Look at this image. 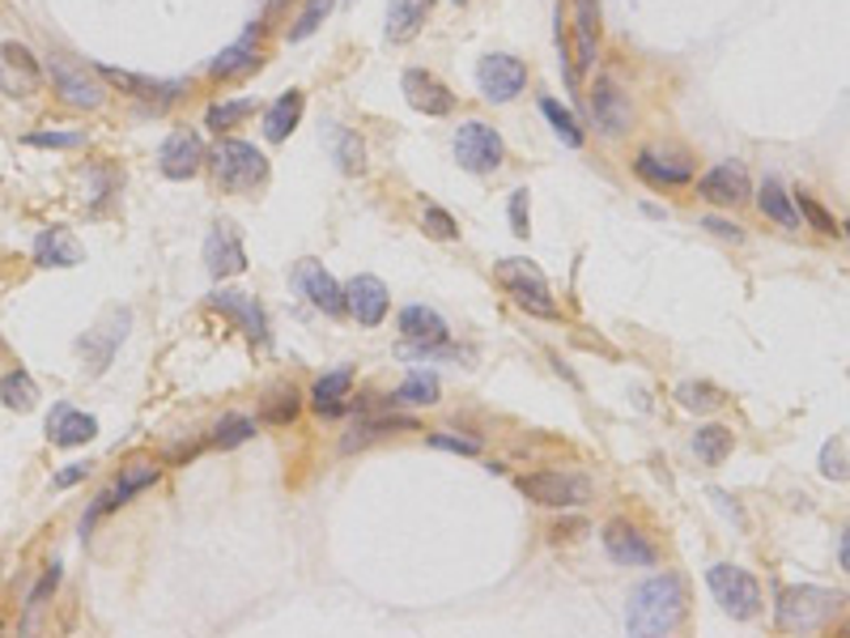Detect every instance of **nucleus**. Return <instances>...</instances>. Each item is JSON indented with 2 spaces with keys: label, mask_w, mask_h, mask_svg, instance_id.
<instances>
[{
  "label": "nucleus",
  "mask_w": 850,
  "mask_h": 638,
  "mask_svg": "<svg viewBox=\"0 0 850 638\" xmlns=\"http://www.w3.org/2000/svg\"><path fill=\"white\" fill-rule=\"evenodd\" d=\"M387 306H391V294L387 285L375 273H361L345 285V311L354 315L361 328H379L387 320Z\"/></svg>",
  "instance_id": "obj_19"
},
{
  "label": "nucleus",
  "mask_w": 850,
  "mask_h": 638,
  "mask_svg": "<svg viewBox=\"0 0 850 638\" xmlns=\"http://www.w3.org/2000/svg\"><path fill=\"white\" fill-rule=\"evenodd\" d=\"M294 285L306 303L324 315H345V285L332 278L319 260H298L294 269Z\"/></svg>",
  "instance_id": "obj_17"
},
{
  "label": "nucleus",
  "mask_w": 850,
  "mask_h": 638,
  "mask_svg": "<svg viewBox=\"0 0 850 638\" xmlns=\"http://www.w3.org/2000/svg\"><path fill=\"white\" fill-rule=\"evenodd\" d=\"M575 39H578V77L596 64V39H600V9L596 0H575Z\"/></svg>",
  "instance_id": "obj_31"
},
{
  "label": "nucleus",
  "mask_w": 850,
  "mask_h": 638,
  "mask_svg": "<svg viewBox=\"0 0 850 638\" xmlns=\"http://www.w3.org/2000/svg\"><path fill=\"white\" fill-rule=\"evenodd\" d=\"M838 557H842V571H850V527L842 532V545H838Z\"/></svg>",
  "instance_id": "obj_53"
},
{
  "label": "nucleus",
  "mask_w": 850,
  "mask_h": 638,
  "mask_svg": "<svg viewBox=\"0 0 850 638\" xmlns=\"http://www.w3.org/2000/svg\"><path fill=\"white\" fill-rule=\"evenodd\" d=\"M158 472H162V469H158L154 460H128V464L119 469V477H115V485H111L107 494L94 502V506H90V515H85L82 532H90L98 515H107V511H115V506H124V502L137 499L140 490H149V485L158 481Z\"/></svg>",
  "instance_id": "obj_14"
},
{
  "label": "nucleus",
  "mask_w": 850,
  "mask_h": 638,
  "mask_svg": "<svg viewBox=\"0 0 850 638\" xmlns=\"http://www.w3.org/2000/svg\"><path fill=\"white\" fill-rule=\"evenodd\" d=\"M27 145H39V149H77V145H85V133H30Z\"/></svg>",
  "instance_id": "obj_49"
},
{
  "label": "nucleus",
  "mask_w": 850,
  "mask_h": 638,
  "mask_svg": "<svg viewBox=\"0 0 850 638\" xmlns=\"http://www.w3.org/2000/svg\"><path fill=\"white\" fill-rule=\"evenodd\" d=\"M82 260H85L82 243H77L69 230H60V226L43 230V234L34 239V264H43V269H77Z\"/></svg>",
  "instance_id": "obj_27"
},
{
  "label": "nucleus",
  "mask_w": 850,
  "mask_h": 638,
  "mask_svg": "<svg viewBox=\"0 0 850 638\" xmlns=\"http://www.w3.org/2000/svg\"><path fill=\"white\" fill-rule=\"evenodd\" d=\"M209 306L221 311V315H230V320H234V324H239L251 341H269V320H264V311H260V303H255V294L218 285V290L209 294Z\"/></svg>",
  "instance_id": "obj_21"
},
{
  "label": "nucleus",
  "mask_w": 850,
  "mask_h": 638,
  "mask_svg": "<svg viewBox=\"0 0 850 638\" xmlns=\"http://www.w3.org/2000/svg\"><path fill=\"white\" fill-rule=\"evenodd\" d=\"M748 192H753V184H748V170L741 163H718L697 179V196L711 205H723V209L748 200Z\"/></svg>",
  "instance_id": "obj_20"
},
{
  "label": "nucleus",
  "mask_w": 850,
  "mask_h": 638,
  "mask_svg": "<svg viewBox=\"0 0 850 638\" xmlns=\"http://www.w3.org/2000/svg\"><path fill=\"white\" fill-rule=\"evenodd\" d=\"M732 447H736V435H732L727 426H702V430L693 435V456H697L706 469H718V464L732 456Z\"/></svg>",
  "instance_id": "obj_34"
},
{
  "label": "nucleus",
  "mask_w": 850,
  "mask_h": 638,
  "mask_svg": "<svg viewBox=\"0 0 850 638\" xmlns=\"http://www.w3.org/2000/svg\"><path fill=\"white\" fill-rule=\"evenodd\" d=\"M298 409H302V400H298V391L294 388H276L269 400H264V421L269 426H285V421H294L298 417Z\"/></svg>",
  "instance_id": "obj_42"
},
{
  "label": "nucleus",
  "mask_w": 850,
  "mask_h": 638,
  "mask_svg": "<svg viewBox=\"0 0 850 638\" xmlns=\"http://www.w3.org/2000/svg\"><path fill=\"white\" fill-rule=\"evenodd\" d=\"M204 163H209V149H204L200 133H192V128H175L162 140V149H158V170H162L166 179H175V184L192 179Z\"/></svg>",
  "instance_id": "obj_13"
},
{
  "label": "nucleus",
  "mask_w": 850,
  "mask_h": 638,
  "mask_svg": "<svg viewBox=\"0 0 850 638\" xmlns=\"http://www.w3.org/2000/svg\"><path fill=\"white\" fill-rule=\"evenodd\" d=\"M421 226H426L430 239H442V243H455V239H460V222H455L447 209H439V205H426Z\"/></svg>",
  "instance_id": "obj_44"
},
{
  "label": "nucleus",
  "mask_w": 850,
  "mask_h": 638,
  "mask_svg": "<svg viewBox=\"0 0 850 638\" xmlns=\"http://www.w3.org/2000/svg\"><path fill=\"white\" fill-rule=\"evenodd\" d=\"M633 175L647 188H685V184H693L689 158H672V154H655V149H642L633 158Z\"/></svg>",
  "instance_id": "obj_23"
},
{
  "label": "nucleus",
  "mask_w": 850,
  "mask_h": 638,
  "mask_svg": "<svg viewBox=\"0 0 850 638\" xmlns=\"http://www.w3.org/2000/svg\"><path fill=\"white\" fill-rule=\"evenodd\" d=\"M260 69V43H255V30H248L243 39H234L221 56L209 60V77H218V82H239V77H248Z\"/></svg>",
  "instance_id": "obj_24"
},
{
  "label": "nucleus",
  "mask_w": 850,
  "mask_h": 638,
  "mask_svg": "<svg viewBox=\"0 0 850 638\" xmlns=\"http://www.w3.org/2000/svg\"><path fill=\"white\" fill-rule=\"evenodd\" d=\"M600 541H604V554L612 557L617 566H655L659 562V550L638 532L633 524H626V520H612V524H604L600 532Z\"/></svg>",
  "instance_id": "obj_18"
},
{
  "label": "nucleus",
  "mask_w": 850,
  "mask_h": 638,
  "mask_svg": "<svg viewBox=\"0 0 850 638\" xmlns=\"http://www.w3.org/2000/svg\"><path fill=\"white\" fill-rule=\"evenodd\" d=\"M520 494L527 502H541V506H562V511H570V506H587L591 502V481L587 477H578V472H523L520 481Z\"/></svg>",
  "instance_id": "obj_6"
},
{
  "label": "nucleus",
  "mask_w": 850,
  "mask_h": 638,
  "mask_svg": "<svg viewBox=\"0 0 850 638\" xmlns=\"http://www.w3.org/2000/svg\"><path fill=\"white\" fill-rule=\"evenodd\" d=\"M511 230L527 239V230H532V205H527V188H515L511 192Z\"/></svg>",
  "instance_id": "obj_47"
},
{
  "label": "nucleus",
  "mask_w": 850,
  "mask_h": 638,
  "mask_svg": "<svg viewBox=\"0 0 850 638\" xmlns=\"http://www.w3.org/2000/svg\"><path fill=\"white\" fill-rule=\"evenodd\" d=\"M55 583H60V566H55V562H52V566L43 571V579H39V583H34V587H30V596H27V605H30V609H39V605H48V596H52V592H55Z\"/></svg>",
  "instance_id": "obj_50"
},
{
  "label": "nucleus",
  "mask_w": 850,
  "mask_h": 638,
  "mask_svg": "<svg viewBox=\"0 0 850 638\" xmlns=\"http://www.w3.org/2000/svg\"><path fill=\"white\" fill-rule=\"evenodd\" d=\"M332 4H336V0H306L298 13V22L290 27V43H306L315 30L324 27V18L332 13Z\"/></svg>",
  "instance_id": "obj_41"
},
{
  "label": "nucleus",
  "mask_w": 850,
  "mask_h": 638,
  "mask_svg": "<svg viewBox=\"0 0 850 638\" xmlns=\"http://www.w3.org/2000/svg\"><path fill=\"white\" fill-rule=\"evenodd\" d=\"M248 115H255V98H225V103H213L209 112H204V124H209V133H230V128H239Z\"/></svg>",
  "instance_id": "obj_38"
},
{
  "label": "nucleus",
  "mask_w": 850,
  "mask_h": 638,
  "mask_svg": "<svg viewBox=\"0 0 850 638\" xmlns=\"http://www.w3.org/2000/svg\"><path fill=\"white\" fill-rule=\"evenodd\" d=\"M689 613V587L676 571H663L642 579L630 592V605H626V630L633 638H663L672 635Z\"/></svg>",
  "instance_id": "obj_1"
},
{
  "label": "nucleus",
  "mask_w": 850,
  "mask_h": 638,
  "mask_svg": "<svg viewBox=\"0 0 850 638\" xmlns=\"http://www.w3.org/2000/svg\"><path fill=\"white\" fill-rule=\"evenodd\" d=\"M396 430H417V417H400V414L357 417L354 435H345V443L340 447H345V451H354V447H366L370 439H384V435H396Z\"/></svg>",
  "instance_id": "obj_32"
},
{
  "label": "nucleus",
  "mask_w": 850,
  "mask_h": 638,
  "mask_svg": "<svg viewBox=\"0 0 850 638\" xmlns=\"http://www.w3.org/2000/svg\"><path fill=\"white\" fill-rule=\"evenodd\" d=\"M128 324H133V311L128 306H111L107 320L98 324V328H90V333L77 341V354H82V366L90 375H103L115 358V349H119V341L128 336Z\"/></svg>",
  "instance_id": "obj_10"
},
{
  "label": "nucleus",
  "mask_w": 850,
  "mask_h": 638,
  "mask_svg": "<svg viewBox=\"0 0 850 638\" xmlns=\"http://www.w3.org/2000/svg\"><path fill=\"white\" fill-rule=\"evenodd\" d=\"M396 405H439V379L426 370H412L400 388L391 391Z\"/></svg>",
  "instance_id": "obj_39"
},
{
  "label": "nucleus",
  "mask_w": 850,
  "mask_h": 638,
  "mask_svg": "<svg viewBox=\"0 0 850 638\" xmlns=\"http://www.w3.org/2000/svg\"><path fill=\"white\" fill-rule=\"evenodd\" d=\"M847 234H850V222H847Z\"/></svg>",
  "instance_id": "obj_54"
},
{
  "label": "nucleus",
  "mask_w": 850,
  "mask_h": 638,
  "mask_svg": "<svg viewBox=\"0 0 850 638\" xmlns=\"http://www.w3.org/2000/svg\"><path fill=\"white\" fill-rule=\"evenodd\" d=\"M302 112H306V98H302V90H285V94H276L273 103L264 107V140H273V145H281V140H290L294 137V128L302 124Z\"/></svg>",
  "instance_id": "obj_25"
},
{
  "label": "nucleus",
  "mask_w": 850,
  "mask_h": 638,
  "mask_svg": "<svg viewBox=\"0 0 850 638\" xmlns=\"http://www.w3.org/2000/svg\"><path fill=\"white\" fill-rule=\"evenodd\" d=\"M455 4H464V0H455Z\"/></svg>",
  "instance_id": "obj_55"
},
{
  "label": "nucleus",
  "mask_w": 850,
  "mask_h": 638,
  "mask_svg": "<svg viewBox=\"0 0 850 638\" xmlns=\"http://www.w3.org/2000/svg\"><path fill=\"white\" fill-rule=\"evenodd\" d=\"M430 447H442V451H455V456H481V439H468V435H430Z\"/></svg>",
  "instance_id": "obj_48"
},
{
  "label": "nucleus",
  "mask_w": 850,
  "mask_h": 638,
  "mask_svg": "<svg viewBox=\"0 0 850 638\" xmlns=\"http://www.w3.org/2000/svg\"><path fill=\"white\" fill-rule=\"evenodd\" d=\"M476 90H481L485 103L506 107L527 90V64L520 56H506V52H490L476 64Z\"/></svg>",
  "instance_id": "obj_8"
},
{
  "label": "nucleus",
  "mask_w": 850,
  "mask_h": 638,
  "mask_svg": "<svg viewBox=\"0 0 850 638\" xmlns=\"http://www.w3.org/2000/svg\"><path fill=\"white\" fill-rule=\"evenodd\" d=\"M98 77L115 90H124V94H133V98H145V103H154V107H170L188 82L183 77H140V73H128V69H115V64H98L94 69Z\"/></svg>",
  "instance_id": "obj_12"
},
{
  "label": "nucleus",
  "mask_w": 850,
  "mask_h": 638,
  "mask_svg": "<svg viewBox=\"0 0 850 638\" xmlns=\"http://www.w3.org/2000/svg\"><path fill=\"white\" fill-rule=\"evenodd\" d=\"M451 149H455V163H460L468 175H494V170L506 163V140H502V133L490 128V124H481V119L460 124Z\"/></svg>",
  "instance_id": "obj_7"
},
{
  "label": "nucleus",
  "mask_w": 850,
  "mask_h": 638,
  "mask_svg": "<svg viewBox=\"0 0 850 638\" xmlns=\"http://www.w3.org/2000/svg\"><path fill=\"white\" fill-rule=\"evenodd\" d=\"M587 107H591V128L600 137H626L633 128V107L626 98V90L612 82V77H596L591 94H587Z\"/></svg>",
  "instance_id": "obj_9"
},
{
  "label": "nucleus",
  "mask_w": 850,
  "mask_h": 638,
  "mask_svg": "<svg viewBox=\"0 0 850 638\" xmlns=\"http://www.w3.org/2000/svg\"><path fill=\"white\" fill-rule=\"evenodd\" d=\"M349 388H354V375L349 370H328V375H319L315 379V388H311V405H315V414L319 417H340L349 409Z\"/></svg>",
  "instance_id": "obj_29"
},
{
  "label": "nucleus",
  "mask_w": 850,
  "mask_h": 638,
  "mask_svg": "<svg viewBox=\"0 0 850 638\" xmlns=\"http://www.w3.org/2000/svg\"><path fill=\"white\" fill-rule=\"evenodd\" d=\"M0 56H4V69H13V73H22V77H27V85H39V77L48 73L39 60L30 56V48H22V43H4V48H0Z\"/></svg>",
  "instance_id": "obj_43"
},
{
  "label": "nucleus",
  "mask_w": 850,
  "mask_h": 638,
  "mask_svg": "<svg viewBox=\"0 0 850 638\" xmlns=\"http://www.w3.org/2000/svg\"><path fill=\"white\" fill-rule=\"evenodd\" d=\"M796 209H799V218L812 226V230H821V234H833L838 230V222H833V213L825 209V205H817L808 192H799L796 196Z\"/></svg>",
  "instance_id": "obj_45"
},
{
  "label": "nucleus",
  "mask_w": 850,
  "mask_h": 638,
  "mask_svg": "<svg viewBox=\"0 0 850 638\" xmlns=\"http://www.w3.org/2000/svg\"><path fill=\"white\" fill-rule=\"evenodd\" d=\"M85 472H90V464H73V469H60V472H55V485H60V490H69V485L85 481Z\"/></svg>",
  "instance_id": "obj_52"
},
{
  "label": "nucleus",
  "mask_w": 850,
  "mask_h": 638,
  "mask_svg": "<svg viewBox=\"0 0 850 638\" xmlns=\"http://www.w3.org/2000/svg\"><path fill=\"white\" fill-rule=\"evenodd\" d=\"M702 226H706L711 234H723V239H732V243H741V239H744V230H741V226L723 222V218H706V222H702Z\"/></svg>",
  "instance_id": "obj_51"
},
{
  "label": "nucleus",
  "mask_w": 850,
  "mask_h": 638,
  "mask_svg": "<svg viewBox=\"0 0 850 638\" xmlns=\"http://www.w3.org/2000/svg\"><path fill=\"white\" fill-rule=\"evenodd\" d=\"M757 209H762L774 226H783V230H799V226H804V218H799V209H796V196L787 192L778 179H766V184H762Z\"/></svg>",
  "instance_id": "obj_30"
},
{
  "label": "nucleus",
  "mask_w": 850,
  "mask_h": 638,
  "mask_svg": "<svg viewBox=\"0 0 850 638\" xmlns=\"http://www.w3.org/2000/svg\"><path fill=\"white\" fill-rule=\"evenodd\" d=\"M706 587L718 600V609L727 613V617H736V621H753L762 613V583L753 579L748 571H741V566H732V562L711 566L706 571Z\"/></svg>",
  "instance_id": "obj_5"
},
{
  "label": "nucleus",
  "mask_w": 850,
  "mask_h": 638,
  "mask_svg": "<svg viewBox=\"0 0 850 638\" xmlns=\"http://www.w3.org/2000/svg\"><path fill=\"white\" fill-rule=\"evenodd\" d=\"M430 13H434V0H391L387 4V39L391 43H412L426 22H430Z\"/></svg>",
  "instance_id": "obj_26"
},
{
  "label": "nucleus",
  "mask_w": 850,
  "mask_h": 638,
  "mask_svg": "<svg viewBox=\"0 0 850 638\" xmlns=\"http://www.w3.org/2000/svg\"><path fill=\"white\" fill-rule=\"evenodd\" d=\"M204 269L213 273L218 281L225 278H239L243 269H248V248H243V239H239V226L234 222H213L209 230V239H204Z\"/></svg>",
  "instance_id": "obj_15"
},
{
  "label": "nucleus",
  "mask_w": 850,
  "mask_h": 638,
  "mask_svg": "<svg viewBox=\"0 0 850 638\" xmlns=\"http://www.w3.org/2000/svg\"><path fill=\"white\" fill-rule=\"evenodd\" d=\"M821 477H829V481H847L850 477L847 451H842L838 439H829V443L821 447Z\"/></svg>",
  "instance_id": "obj_46"
},
{
  "label": "nucleus",
  "mask_w": 850,
  "mask_h": 638,
  "mask_svg": "<svg viewBox=\"0 0 850 638\" xmlns=\"http://www.w3.org/2000/svg\"><path fill=\"white\" fill-rule=\"evenodd\" d=\"M0 400H4V409H13V414H30L34 400H39V388H34V379H30L27 370H9V375L0 379Z\"/></svg>",
  "instance_id": "obj_36"
},
{
  "label": "nucleus",
  "mask_w": 850,
  "mask_h": 638,
  "mask_svg": "<svg viewBox=\"0 0 850 638\" xmlns=\"http://www.w3.org/2000/svg\"><path fill=\"white\" fill-rule=\"evenodd\" d=\"M497 281H502V290L515 299V306H523L527 315H536V320H557L562 315V306L553 299L549 281L545 273L536 269V264H527V260H497Z\"/></svg>",
  "instance_id": "obj_4"
},
{
  "label": "nucleus",
  "mask_w": 850,
  "mask_h": 638,
  "mask_svg": "<svg viewBox=\"0 0 850 638\" xmlns=\"http://www.w3.org/2000/svg\"><path fill=\"white\" fill-rule=\"evenodd\" d=\"M400 336H405L409 345H417L421 354H434V349H442V345H447L451 328H447V320H442L434 306L412 303V306H405V311H400Z\"/></svg>",
  "instance_id": "obj_22"
},
{
  "label": "nucleus",
  "mask_w": 850,
  "mask_h": 638,
  "mask_svg": "<svg viewBox=\"0 0 850 638\" xmlns=\"http://www.w3.org/2000/svg\"><path fill=\"white\" fill-rule=\"evenodd\" d=\"M332 158L345 175H361L366 170V145L349 128H332Z\"/></svg>",
  "instance_id": "obj_37"
},
{
  "label": "nucleus",
  "mask_w": 850,
  "mask_h": 638,
  "mask_svg": "<svg viewBox=\"0 0 850 638\" xmlns=\"http://www.w3.org/2000/svg\"><path fill=\"white\" fill-rule=\"evenodd\" d=\"M400 90H405V103H409L417 115L442 119V115L455 112V90H447V85H442L434 73H426V69H405Z\"/></svg>",
  "instance_id": "obj_16"
},
{
  "label": "nucleus",
  "mask_w": 850,
  "mask_h": 638,
  "mask_svg": "<svg viewBox=\"0 0 850 638\" xmlns=\"http://www.w3.org/2000/svg\"><path fill=\"white\" fill-rule=\"evenodd\" d=\"M48 73H52V85L55 94L69 103V107H82V112H94V107H103V98H107V90H103V77H94V73H85L77 64H69V60L52 56L43 64Z\"/></svg>",
  "instance_id": "obj_11"
},
{
  "label": "nucleus",
  "mask_w": 850,
  "mask_h": 638,
  "mask_svg": "<svg viewBox=\"0 0 850 638\" xmlns=\"http://www.w3.org/2000/svg\"><path fill=\"white\" fill-rule=\"evenodd\" d=\"M541 115L549 119L553 137L562 140L566 149H583V145H587V128H583L578 115L570 112V107H562L557 98H541Z\"/></svg>",
  "instance_id": "obj_33"
},
{
  "label": "nucleus",
  "mask_w": 850,
  "mask_h": 638,
  "mask_svg": "<svg viewBox=\"0 0 850 638\" xmlns=\"http://www.w3.org/2000/svg\"><path fill=\"white\" fill-rule=\"evenodd\" d=\"M248 439H255V417L248 414H225L213 426V447L230 451V447H243Z\"/></svg>",
  "instance_id": "obj_40"
},
{
  "label": "nucleus",
  "mask_w": 850,
  "mask_h": 638,
  "mask_svg": "<svg viewBox=\"0 0 850 638\" xmlns=\"http://www.w3.org/2000/svg\"><path fill=\"white\" fill-rule=\"evenodd\" d=\"M98 435V421L90 414H77L69 405H55L52 417H48V439L55 447H85Z\"/></svg>",
  "instance_id": "obj_28"
},
{
  "label": "nucleus",
  "mask_w": 850,
  "mask_h": 638,
  "mask_svg": "<svg viewBox=\"0 0 850 638\" xmlns=\"http://www.w3.org/2000/svg\"><path fill=\"white\" fill-rule=\"evenodd\" d=\"M842 609V592H829L817 583H799L778 592V626L783 630H821Z\"/></svg>",
  "instance_id": "obj_3"
},
{
  "label": "nucleus",
  "mask_w": 850,
  "mask_h": 638,
  "mask_svg": "<svg viewBox=\"0 0 850 638\" xmlns=\"http://www.w3.org/2000/svg\"><path fill=\"white\" fill-rule=\"evenodd\" d=\"M672 396H676V405L689 409V414H714V409L727 405V396L714 388V384H706V379H685Z\"/></svg>",
  "instance_id": "obj_35"
},
{
  "label": "nucleus",
  "mask_w": 850,
  "mask_h": 638,
  "mask_svg": "<svg viewBox=\"0 0 850 638\" xmlns=\"http://www.w3.org/2000/svg\"><path fill=\"white\" fill-rule=\"evenodd\" d=\"M209 170H213V184L230 196H248L269 184V158H264V149L243 137H221L218 145L209 149Z\"/></svg>",
  "instance_id": "obj_2"
}]
</instances>
